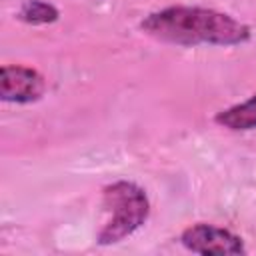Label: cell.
<instances>
[{
	"mask_svg": "<svg viewBox=\"0 0 256 256\" xmlns=\"http://www.w3.org/2000/svg\"><path fill=\"white\" fill-rule=\"evenodd\" d=\"M140 28L152 38L182 46H232L250 38V28L230 14L196 6H170L152 12L140 22Z\"/></svg>",
	"mask_w": 256,
	"mask_h": 256,
	"instance_id": "6da1fadb",
	"label": "cell"
},
{
	"mask_svg": "<svg viewBox=\"0 0 256 256\" xmlns=\"http://www.w3.org/2000/svg\"><path fill=\"white\" fill-rule=\"evenodd\" d=\"M104 210L110 214L108 222L98 234L100 244H116L138 230L150 212L148 198L142 188L120 180L104 188Z\"/></svg>",
	"mask_w": 256,
	"mask_h": 256,
	"instance_id": "7a4b0ae2",
	"label": "cell"
},
{
	"mask_svg": "<svg viewBox=\"0 0 256 256\" xmlns=\"http://www.w3.org/2000/svg\"><path fill=\"white\" fill-rule=\"evenodd\" d=\"M182 244L196 254H242V240L212 224H194L182 232Z\"/></svg>",
	"mask_w": 256,
	"mask_h": 256,
	"instance_id": "3957f363",
	"label": "cell"
},
{
	"mask_svg": "<svg viewBox=\"0 0 256 256\" xmlns=\"http://www.w3.org/2000/svg\"><path fill=\"white\" fill-rule=\"evenodd\" d=\"M44 92V78L26 66H4L0 72V96L4 102H34Z\"/></svg>",
	"mask_w": 256,
	"mask_h": 256,
	"instance_id": "277c9868",
	"label": "cell"
},
{
	"mask_svg": "<svg viewBox=\"0 0 256 256\" xmlns=\"http://www.w3.org/2000/svg\"><path fill=\"white\" fill-rule=\"evenodd\" d=\"M216 122L228 130H252L256 128V94L246 102L230 106L218 112Z\"/></svg>",
	"mask_w": 256,
	"mask_h": 256,
	"instance_id": "5b68a950",
	"label": "cell"
},
{
	"mask_svg": "<svg viewBox=\"0 0 256 256\" xmlns=\"http://www.w3.org/2000/svg\"><path fill=\"white\" fill-rule=\"evenodd\" d=\"M20 20L28 24H48L58 20V10L42 0H26L20 8Z\"/></svg>",
	"mask_w": 256,
	"mask_h": 256,
	"instance_id": "8992f818",
	"label": "cell"
}]
</instances>
